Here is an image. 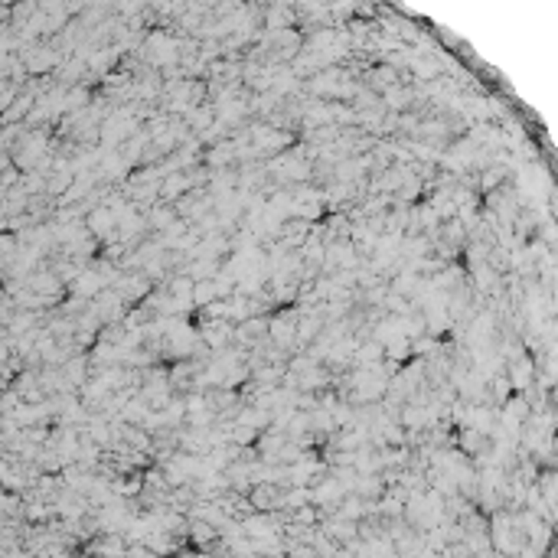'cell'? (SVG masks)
Here are the masks:
<instances>
[{"label": "cell", "instance_id": "cell-1", "mask_svg": "<svg viewBox=\"0 0 558 558\" xmlns=\"http://www.w3.org/2000/svg\"><path fill=\"white\" fill-rule=\"evenodd\" d=\"M173 222H177V209H173L170 203H154L147 213H144V226H147L150 235H160V232H167Z\"/></svg>", "mask_w": 558, "mask_h": 558}, {"label": "cell", "instance_id": "cell-2", "mask_svg": "<svg viewBox=\"0 0 558 558\" xmlns=\"http://www.w3.org/2000/svg\"><path fill=\"white\" fill-rule=\"evenodd\" d=\"M216 298V281H199V284H193V311H203L209 307Z\"/></svg>", "mask_w": 558, "mask_h": 558}]
</instances>
